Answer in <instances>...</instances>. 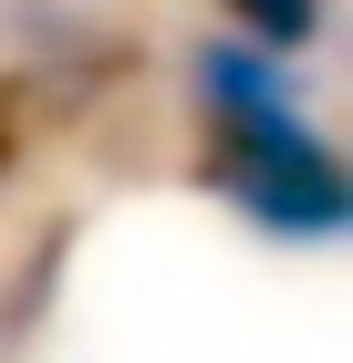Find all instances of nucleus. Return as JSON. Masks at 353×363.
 I'll return each mask as SVG.
<instances>
[{
  "mask_svg": "<svg viewBox=\"0 0 353 363\" xmlns=\"http://www.w3.org/2000/svg\"><path fill=\"white\" fill-rule=\"evenodd\" d=\"M197 125H208V187L271 239H343L353 177L301 114L291 73L260 42H208L197 52Z\"/></svg>",
  "mask_w": 353,
  "mask_h": 363,
  "instance_id": "f257e3e1",
  "label": "nucleus"
},
{
  "mask_svg": "<svg viewBox=\"0 0 353 363\" xmlns=\"http://www.w3.org/2000/svg\"><path fill=\"white\" fill-rule=\"evenodd\" d=\"M218 11H229L239 42H260V52H301V42H322L332 0H218Z\"/></svg>",
  "mask_w": 353,
  "mask_h": 363,
  "instance_id": "f03ea898",
  "label": "nucleus"
}]
</instances>
